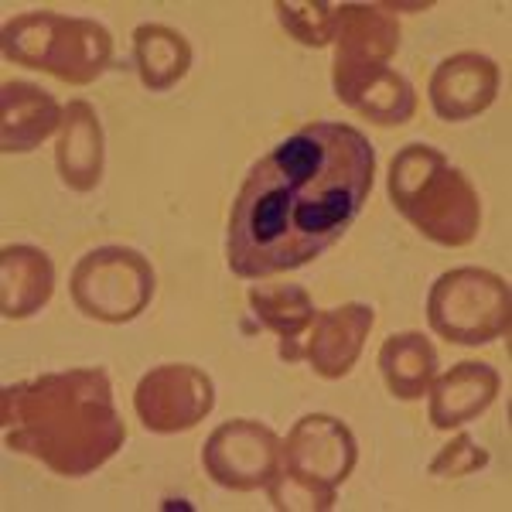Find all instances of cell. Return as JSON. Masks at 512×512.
<instances>
[{"mask_svg":"<svg viewBox=\"0 0 512 512\" xmlns=\"http://www.w3.org/2000/svg\"><path fill=\"white\" fill-rule=\"evenodd\" d=\"M373 178V144L349 123H308L280 140L229 212V270L263 280L318 260L366 209Z\"/></svg>","mask_w":512,"mask_h":512,"instance_id":"6da1fadb","label":"cell"},{"mask_svg":"<svg viewBox=\"0 0 512 512\" xmlns=\"http://www.w3.org/2000/svg\"><path fill=\"white\" fill-rule=\"evenodd\" d=\"M0 424L7 448L62 478L93 475L127 441L106 369H65L4 386Z\"/></svg>","mask_w":512,"mask_h":512,"instance_id":"7a4b0ae2","label":"cell"},{"mask_svg":"<svg viewBox=\"0 0 512 512\" xmlns=\"http://www.w3.org/2000/svg\"><path fill=\"white\" fill-rule=\"evenodd\" d=\"M390 202L437 246H468L482 226L475 185L431 144H407L390 164Z\"/></svg>","mask_w":512,"mask_h":512,"instance_id":"3957f363","label":"cell"},{"mask_svg":"<svg viewBox=\"0 0 512 512\" xmlns=\"http://www.w3.org/2000/svg\"><path fill=\"white\" fill-rule=\"evenodd\" d=\"M0 48L7 62L48 72L69 86H89L113 62V38L103 24L55 11L11 18L0 31Z\"/></svg>","mask_w":512,"mask_h":512,"instance_id":"277c9868","label":"cell"},{"mask_svg":"<svg viewBox=\"0 0 512 512\" xmlns=\"http://www.w3.org/2000/svg\"><path fill=\"white\" fill-rule=\"evenodd\" d=\"M427 321L454 345H489L506 338L512 328L509 284L482 267L448 270L427 294Z\"/></svg>","mask_w":512,"mask_h":512,"instance_id":"5b68a950","label":"cell"},{"mask_svg":"<svg viewBox=\"0 0 512 512\" xmlns=\"http://www.w3.org/2000/svg\"><path fill=\"white\" fill-rule=\"evenodd\" d=\"M154 267L130 246H99L72 270V301L86 318L103 325H127L147 311L154 297Z\"/></svg>","mask_w":512,"mask_h":512,"instance_id":"8992f818","label":"cell"},{"mask_svg":"<svg viewBox=\"0 0 512 512\" xmlns=\"http://www.w3.org/2000/svg\"><path fill=\"white\" fill-rule=\"evenodd\" d=\"M216 407V386L209 373L188 362L151 369L134 390V410L151 434H185Z\"/></svg>","mask_w":512,"mask_h":512,"instance_id":"52a82bcc","label":"cell"},{"mask_svg":"<svg viewBox=\"0 0 512 512\" xmlns=\"http://www.w3.org/2000/svg\"><path fill=\"white\" fill-rule=\"evenodd\" d=\"M280 437L260 420H229L209 434L202 448L205 475L222 489L253 492L267 489V482L280 472Z\"/></svg>","mask_w":512,"mask_h":512,"instance_id":"ba28073f","label":"cell"},{"mask_svg":"<svg viewBox=\"0 0 512 512\" xmlns=\"http://www.w3.org/2000/svg\"><path fill=\"white\" fill-rule=\"evenodd\" d=\"M355 461H359L355 434L328 414L301 417L280 444V468L325 492H335L352 475Z\"/></svg>","mask_w":512,"mask_h":512,"instance_id":"9c48e42d","label":"cell"},{"mask_svg":"<svg viewBox=\"0 0 512 512\" xmlns=\"http://www.w3.org/2000/svg\"><path fill=\"white\" fill-rule=\"evenodd\" d=\"M332 86L349 110L379 127H403L417 113L414 86L390 65H332Z\"/></svg>","mask_w":512,"mask_h":512,"instance_id":"30bf717a","label":"cell"},{"mask_svg":"<svg viewBox=\"0 0 512 512\" xmlns=\"http://www.w3.org/2000/svg\"><path fill=\"white\" fill-rule=\"evenodd\" d=\"M376 315L369 304L349 301L338 308L318 311L315 325L308 328L311 338L304 342V359L321 379H342L349 376L359 362L366 338L373 332Z\"/></svg>","mask_w":512,"mask_h":512,"instance_id":"8fae6325","label":"cell"},{"mask_svg":"<svg viewBox=\"0 0 512 512\" xmlns=\"http://www.w3.org/2000/svg\"><path fill=\"white\" fill-rule=\"evenodd\" d=\"M427 93L441 120H472L489 110L499 93V65L482 52H458L437 65Z\"/></svg>","mask_w":512,"mask_h":512,"instance_id":"7c38bea8","label":"cell"},{"mask_svg":"<svg viewBox=\"0 0 512 512\" xmlns=\"http://www.w3.org/2000/svg\"><path fill=\"white\" fill-rule=\"evenodd\" d=\"M332 45V65H386L400 48V24L383 4H342L335 7Z\"/></svg>","mask_w":512,"mask_h":512,"instance_id":"4fadbf2b","label":"cell"},{"mask_svg":"<svg viewBox=\"0 0 512 512\" xmlns=\"http://www.w3.org/2000/svg\"><path fill=\"white\" fill-rule=\"evenodd\" d=\"M427 393H431V403H427L431 424L437 431H451L492 407L499 396V373L489 362H458L444 376H434Z\"/></svg>","mask_w":512,"mask_h":512,"instance_id":"5bb4252c","label":"cell"},{"mask_svg":"<svg viewBox=\"0 0 512 512\" xmlns=\"http://www.w3.org/2000/svg\"><path fill=\"white\" fill-rule=\"evenodd\" d=\"M65 110L52 93L21 79H7L0 89V151L28 154L41 140H48L62 127Z\"/></svg>","mask_w":512,"mask_h":512,"instance_id":"9a60e30c","label":"cell"},{"mask_svg":"<svg viewBox=\"0 0 512 512\" xmlns=\"http://www.w3.org/2000/svg\"><path fill=\"white\" fill-rule=\"evenodd\" d=\"M103 123L86 99H72L65 106L59 127V147H55V164L59 178L72 192H93L103 178Z\"/></svg>","mask_w":512,"mask_h":512,"instance_id":"2e32d148","label":"cell"},{"mask_svg":"<svg viewBox=\"0 0 512 512\" xmlns=\"http://www.w3.org/2000/svg\"><path fill=\"white\" fill-rule=\"evenodd\" d=\"M0 291V315L7 321L38 315L55 291V267L48 253L28 243H7L0 250Z\"/></svg>","mask_w":512,"mask_h":512,"instance_id":"e0dca14e","label":"cell"},{"mask_svg":"<svg viewBox=\"0 0 512 512\" xmlns=\"http://www.w3.org/2000/svg\"><path fill=\"white\" fill-rule=\"evenodd\" d=\"M246 301L256 321L280 338V355L287 362L304 359V349L297 342L308 335L318 315L311 294L297 284H256L246 291Z\"/></svg>","mask_w":512,"mask_h":512,"instance_id":"ac0fdd59","label":"cell"},{"mask_svg":"<svg viewBox=\"0 0 512 512\" xmlns=\"http://www.w3.org/2000/svg\"><path fill=\"white\" fill-rule=\"evenodd\" d=\"M137 76L151 93H168L192 69V45L178 28L168 24H140L134 31Z\"/></svg>","mask_w":512,"mask_h":512,"instance_id":"d6986e66","label":"cell"},{"mask_svg":"<svg viewBox=\"0 0 512 512\" xmlns=\"http://www.w3.org/2000/svg\"><path fill=\"white\" fill-rule=\"evenodd\" d=\"M379 373L396 400H420L437 376V352L420 332L390 335L379 349Z\"/></svg>","mask_w":512,"mask_h":512,"instance_id":"ffe728a7","label":"cell"},{"mask_svg":"<svg viewBox=\"0 0 512 512\" xmlns=\"http://www.w3.org/2000/svg\"><path fill=\"white\" fill-rule=\"evenodd\" d=\"M280 24H284L291 35L301 41V45L311 48H325L332 45L335 35V4H321V0H311V4H294V0H277L274 4Z\"/></svg>","mask_w":512,"mask_h":512,"instance_id":"44dd1931","label":"cell"},{"mask_svg":"<svg viewBox=\"0 0 512 512\" xmlns=\"http://www.w3.org/2000/svg\"><path fill=\"white\" fill-rule=\"evenodd\" d=\"M267 495H270V506L280 512H325L335 506V492L301 482V478L287 475L284 468L267 482Z\"/></svg>","mask_w":512,"mask_h":512,"instance_id":"7402d4cb","label":"cell"},{"mask_svg":"<svg viewBox=\"0 0 512 512\" xmlns=\"http://www.w3.org/2000/svg\"><path fill=\"white\" fill-rule=\"evenodd\" d=\"M489 465V451L482 444H475V437L458 434L448 448L437 451V458L431 461V475L434 478H465L472 472H482Z\"/></svg>","mask_w":512,"mask_h":512,"instance_id":"603a6c76","label":"cell"}]
</instances>
